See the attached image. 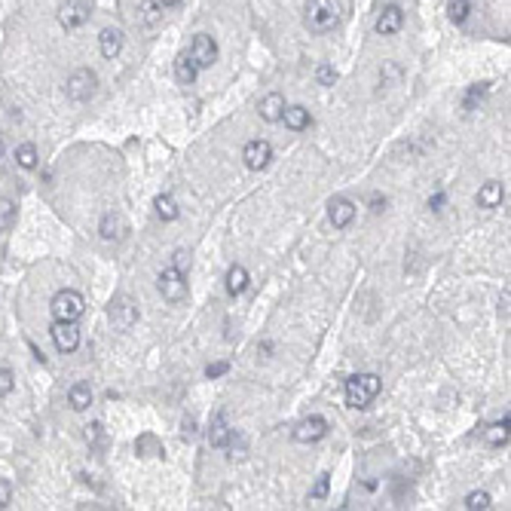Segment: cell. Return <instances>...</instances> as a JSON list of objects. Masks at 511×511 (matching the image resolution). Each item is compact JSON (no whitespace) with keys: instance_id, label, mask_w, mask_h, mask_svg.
<instances>
[{"instance_id":"6da1fadb","label":"cell","mask_w":511,"mask_h":511,"mask_svg":"<svg viewBox=\"0 0 511 511\" xmlns=\"http://www.w3.org/2000/svg\"><path fill=\"white\" fill-rule=\"evenodd\" d=\"M340 4L337 0H310L306 4V28H310L312 34H328L334 28L340 25Z\"/></svg>"},{"instance_id":"7a4b0ae2","label":"cell","mask_w":511,"mask_h":511,"mask_svg":"<svg viewBox=\"0 0 511 511\" xmlns=\"http://www.w3.org/2000/svg\"><path fill=\"white\" fill-rule=\"evenodd\" d=\"M380 389H383V380L377 374H356L346 380V404L361 411V407H368L374 398L380 395Z\"/></svg>"},{"instance_id":"3957f363","label":"cell","mask_w":511,"mask_h":511,"mask_svg":"<svg viewBox=\"0 0 511 511\" xmlns=\"http://www.w3.org/2000/svg\"><path fill=\"white\" fill-rule=\"evenodd\" d=\"M49 310H52V319L80 322L83 312H86V300H83V294H77V291H59L52 297Z\"/></svg>"},{"instance_id":"277c9868","label":"cell","mask_w":511,"mask_h":511,"mask_svg":"<svg viewBox=\"0 0 511 511\" xmlns=\"http://www.w3.org/2000/svg\"><path fill=\"white\" fill-rule=\"evenodd\" d=\"M156 285H160V294L165 297L169 303H181L184 297H187V273L178 266H165L160 278H156Z\"/></svg>"},{"instance_id":"5b68a950","label":"cell","mask_w":511,"mask_h":511,"mask_svg":"<svg viewBox=\"0 0 511 511\" xmlns=\"http://www.w3.org/2000/svg\"><path fill=\"white\" fill-rule=\"evenodd\" d=\"M95 89H98V77H95V71H89V68H77L68 77V86H64L71 101H89L95 95Z\"/></svg>"},{"instance_id":"8992f818","label":"cell","mask_w":511,"mask_h":511,"mask_svg":"<svg viewBox=\"0 0 511 511\" xmlns=\"http://www.w3.org/2000/svg\"><path fill=\"white\" fill-rule=\"evenodd\" d=\"M190 59L196 61V68H211V64L218 61V40L211 34H196L193 37V43H190Z\"/></svg>"},{"instance_id":"52a82bcc","label":"cell","mask_w":511,"mask_h":511,"mask_svg":"<svg viewBox=\"0 0 511 511\" xmlns=\"http://www.w3.org/2000/svg\"><path fill=\"white\" fill-rule=\"evenodd\" d=\"M52 343H55V349L59 352H74L80 346V328H77V322H61V319H55L52 322Z\"/></svg>"},{"instance_id":"ba28073f","label":"cell","mask_w":511,"mask_h":511,"mask_svg":"<svg viewBox=\"0 0 511 511\" xmlns=\"http://www.w3.org/2000/svg\"><path fill=\"white\" fill-rule=\"evenodd\" d=\"M328 435V420L324 416H306L303 423H297L294 429V441L297 444H315Z\"/></svg>"},{"instance_id":"9c48e42d","label":"cell","mask_w":511,"mask_h":511,"mask_svg":"<svg viewBox=\"0 0 511 511\" xmlns=\"http://www.w3.org/2000/svg\"><path fill=\"white\" fill-rule=\"evenodd\" d=\"M59 22L74 31V28H83L89 22V4H83V0H64L59 6Z\"/></svg>"},{"instance_id":"30bf717a","label":"cell","mask_w":511,"mask_h":511,"mask_svg":"<svg viewBox=\"0 0 511 511\" xmlns=\"http://www.w3.org/2000/svg\"><path fill=\"white\" fill-rule=\"evenodd\" d=\"M404 28V9L398 6V4H389V6H383V13L377 16V25H374V31L380 34V37H392V34H398Z\"/></svg>"},{"instance_id":"8fae6325","label":"cell","mask_w":511,"mask_h":511,"mask_svg":"<svg viewBox=\"0 0 511 511\" xmlns=\"http://www.w3.org/2000/svg\"><path fill=\"white\" fill-rule=\"evenodd\" d=\"M242 160H245V165L252 172H260V169H266L269 165V160H273V147H269V141H264V138L248 141L245 151H242Z\"/></svg>"},{"instance_id":"7c38bea8","label":"cell","mask_w":511,"mask_h":511,"mask_svg":"<svg viewBox=\"0 0 511 511\" xmlns=\"http://www.w3.org/2000/svg\"><path fill=\"white\" fill-rule=\"evenodd\" d=\"M356 202L346 199V196H334L328 202V218H331V224L337 227V230H346L352 221H356Z\"/></svg>"},{"instance_id":"4fadbf2b","label":"cell","mask_w":511,"mask_h":511,"mask_svg":"<svg viewBox=\"0 0 511 511\" xmlns=\"http://www.w3.org/2000/svg\"><path fill=\"white\" fill-rule=\"evenodd\" d=\"M123 46H126V31H123V28L107 25L105 31L98 34V49H101L105 59H117V55L123 52Z\"/></svg>"},{"instance_id":"5bb4252c","label":"cell","mask_w":511,"mask_h":511,"mask_svg":"<svg viewBox=\"0 0 511 511\" xmlns=\"http://www.w3.org/2000/svg\"><path fill=\"white\" fill-rule=\"evenodd\" d=\"M138 319V306L129 300V297H117L114 303H110V322L117 324V328H132V322Z\"/></svg>"},{"instance_id":"9a60e30c","label":"cell","mask_w":511,"mask_h":511,"mask_svg":"<svg viewBox=\"0 0 511 511\" xmlns=\"http://www.w3.org/2000/svg\"><path fill=\"white\" fill-rule=\"evenodd\" d=\"M230 435H233V429L227 425V413L218 411L215 416H211V425H208V444L211 447H227Z\"/></svg>"},{"instance_id":"2e32d148","label":"cell","mask_w":511,"mask_h":511,"mask_svg":"<svg viewBox=\"0 0 511 511\" xmlns=\"http://www.w3.org/2000/svg\"><path fill=\"white\" fill-rule=\"evenodd\" d=\"M126 221L119 218V215H114V211H107L105 218H101V227H98V233H101V239H107V242H117V239H123L126 236Z\"/></svg>"},{"instance_id":"e0dca14e","label":"cell","mask_w":511,"mask_h":511,"mask_svg":"<svg viewBox=\"0 0 511 511\" xmlns=\"http://www.w3.org/2000/svg\"><path fill=\"white\" fill-rule=\"evenodd\" d=\"M285 95H278V92H269V95L260 101V117L266 119V123H278L285 114Z\"/></svg>"},{"instance_id":"ac0fdd59","label":"cell","mask_w":511,"mask_h":511,"mask_svg":"<svg viewBox=\"0 0 511 511\" xmlns=\"http://www.w3.org/2000/svg\"><path fill=\"white\" fill-rule=\"evenodd\" d=\"M503 199H505V187L499 181H487L484 187H481V193H478V206L481 208H499L503 206Z\"/></svg>"},{"instance_id":"d6986e66","label":"cell","mask_w":511,"mask_h":511,"mask_svg":"<svg viewBox=\"0 0 511 511\" xmlns=\"http://www.w3.org/2000/svg\"><path fill=\"white\" fill-rule=\"evenodd\" d=\"M282 119H285V126L291 129V132H303V129H310V123H312L310 110H306L303 105H291V107H285Z\"/></svg>"},{"instance_id":"ffe728a7","label":"cell","mask_w":511,"mask_h":511,"mask_svg":"<svg viewBox=\"0 0 511 511\" xmlns=\"http://www.w3.org/2000/svg\"><path fill=\"white\" fill-rule=\"evenodd\" d=\"M196 74H199L196 61H193L187 52L178 55V61H175V77H178L181 86H193V83H196Z\"/></svg>"},{"instance_id":"44dd1931","label":"cell","mask_w":511,"mask_h":511,"mask_svg":"<svg viewBox=\"0 0 511 511\" xmlns=\"http://www.w3.org/2000/svg\"><path fill=\"white\" fill-rule=\"evenodd\" d=\"M245 288H248V269L242 264H233L227 269V291L236 297V294H242Z\"/></svg>"},{"instance_id":"7402d4cb","label":"cell","mask_w":511,"mask_h":511,"mask_svg":"<svg viewBox=\"0 0 511 511\" xmlns=\"http://www.w3.org/2000/svg\"><path fill=\"white\" fill-rule=\"evenodd\" d=\"M68 401H71L74 411H86V407L92 404V389H89V383H74L71 392H68Z\"/></svg>"},{"instance_id":"603a6c76","label":"cell","mask_w":511,"mask_h":511,"mask_svg":"<svg viewBox=\"0 0 511 511\" xmlns=\"http://www.w3.org/2000/svg\"><path fill=\"white\" fill-rule=\"evenodd\" d=\"M153 208H156V215H160V221H175L178 218V202H175L169 193H160L153 202Z\"/></svg>"},{"instance_id":"cb8c5ba5","label":"cell","mask_w":511,"mask_h":511,"mask_svg":"<svg viewBox=\"0 0 511 511\" xmlns=\"http://www.w3.org/2000/svg\"><path fill=\"white\" fill-rule=\"evenodd\" d=\"M508 416L505 420H499V423H493L490 429L484 432V438H487V444H493V447H503V444H508Z\"/></svg>"},{"instance_id":"d4e9b609","label":"cell","mask_w":511,"mask_h":511,"mask_svg":"<svg viewBox=\"0 0 511 511\" xmlns=\"http://www.w3.org/2000/svg\"><path fill=\"white\" fill-rule=\"evenodd\" d=\"M16 227V202L0 196V233H9Z\"/></svg>"},{"instance_id":"484cf974","label":"cell","mask_w":511,"mask_h":511,"mask_svg":"<svg viewBox=\"0 0 511 511\" xmlns=\"http://www.w3.org/2000/svg\"><path fill=\"white\" fill-rule=\"evenodd\" d=\"M16 163L22 165V169H37V163H40V156H37V147H34V144H18V147H16Z\"/></svg>"},{"instance_id":"4316f807","label":"cell","mask_w":511,"mask_h":511,"mask_svg":"<svg viewBox=\"0 0 511 511\" xmlns=\"http://www.w3.org/2000/svg\"><path fill=\"white\" fill-rule=\"evenodd\" d=\"M487 89H490L487 83H475V86H469L466 98H462V107H466V110H475V107L481 105V101L487 98Z\"/></svg>"},{"instance_id":"83f0119b","label":"cell","mask_w":511,"mask_h":511,"mask_svg":"<svg viewBox=\"0 0 511 511\" xmlns=\"http://www.w3.org/2000/svg\"><path fill=\"white\" fill-rule=\"evenodd\" d=\"M469 13H471L469 0H450V4H447V16H450L453 25H462V22L469 18Z\"/></svg>"},{"instance_id":"f1b7e54d","label":"cell","mask_w":511,"mask_h":511,"mask_svg":"<svg viewBox=\"0 0 511 511\" xmlns=\"http://www.w3.org/2000/svg\"><path fill=\"white\" fill-rule=\"evenodd\" d=\"M466 508L469 511H487L490 508V493H484V490H471V493L466 496Z\"/></svg>"},{"instance_id":"f546056e","label":"cell","mask_w":511,"mask_h":511,"mask_svg":"<svg viewBox=\"0 0 511 511\" xmlns=\"http://www.w3.org/2000/svg\"><path fill=\"white\" fill-rule=\"evenodd\" d=\"M141 16H144V25L153 28L156 22H160V16H163V6L153 4V0H144V4H141Z\"/></svg>"},{"instance_id":"4dcf8cb0","label":"cell","mask_w":511,"mask_h":511,"mask_svg":"<svg viewBox=\"0 0 511 511\" xmlns=\"http://www.w3.org/2000/svg\"><path fill=\"white\" fill-rule=\"evenodd\" d=\"M315 80H319L322 86H334V83H337V71H334L331 64H319V71H315Z\"/></svg>"},{"instance_id":"1f68e13d","label":"cell","mask_w":511,"mask_h":511,"mask_svg":"<svg viewBox=\"0 0 511 511\" xmlns=\"http://www.w3.org/2000/svg\"><path fill=\"white\" fill-rule=\"evenodd\" d=\"M328 490H331V478H328V475H319L315 487L310 490V499H324V496H328Z\"/></svg>"},{"instance_id":"d6a6232c","label":"cell","mask_w":511,"mask_h":511,"mask_svg":"<svg viewBox=\"0 0 511 511\" xmlns=\"http://www.w3.org/2000/svg\"><path fill=\"white\" fill-rule=\"evenodd\" d=\"M13 386H16V377H13V370L0 368V395H9V392H13Z\"/></svg>"},{"instance_id":"836d02e7","label":"cell","mask_w":511,"mask_h":511,"mask_svg":"<svg viewBox=\"0 0 511 511\" xmlns=\"http://www.w3.org/2000/svg\"><path fill=\"white\" fill-rule=\"evenodd\" d=\"M9 503H13V484L0 481V508H9Z\"/></svg>"},{"instance_id":"e575fe53","label":"cell","mask_w":511,"mask_h":511,"mask_svg":"<svg viewBox=\"0 0 511 511\" xmlns=\"http://www.w3.org/2000/svg\"><path fill=\"white\" fill-rule=\"evenodd\" d=\"M227 370H230L227 361H215V365H208V368H206V377H208V380H215V377H224Z\"/></svg>"},{"instance_id":"d590c367","label":"cell","mask_w":511,"mask_h":511,"mask_svg":"<svg viewBox=\"0 0 511 511\" xmlns=\"http://www.w3.org/2000/svg\"><path fill=\"white\" fill-rule=\"evenodd\" d=\"M172 266H178V269H184V273H187V266H190V257L184 254V252H175V260H172Z\"/></svg>"},{"instance_id":"8d00e7d4","label":"cell","mask_w":511,"mask_h":511,"mask_svg":"<svg viewBox=\"0 0 511 511\" xmlns=\"http://www.w3.org/2000/svg\"><path fill=\"white\" fill-rule=\"evenodd\" d=\"M429 208H432V211H441V208H444V193H435V196L429 199Z\"/></svg>"},{"instance_id":"74e56055","label":"cell","mask_w":511,"mask_h":511,"mask_svg":"<svg viewBox=\"0 0 511 511\" xmlns=\"http://www.w3.org/2000/svg\"><path fill=\"white\" fill-rule=\"evenodd\" d=\"M370 208H374V211H383V208H386V199L374 193V196H370Z\"/></svg>"},{"instance_id":"f35d334b","label":"cell","mask_w":511,"mask_h":511,"mask_svg":"<svg viewBox=\"0 0 511 511\" xmlns=\"http://www.w3.org/2000/svg\"><path fill=\"white\" fill-rule=\"evenodd\" d=\"M156 4H160V6L165 9V6H178V4H181V0H156Z\"/></svg>"},{"instance_id":"ab89813d","label":"cell","mask_w":511,"mask_h":511,"mask_svg":"<svg viewBox=\"0 0 511 511\" xmlns=\"http://www.w3.org/2000/svg\"><path fill=\"white\" fill-rule=\"evenodd\" d=\"M499 306H503V312H505V315H508V291H505V294H503V300H499Z\"/></svg>"},{"instance_id":"60d3db41","label":"cell","mask_w":511,"mask_h":511,"mask_svg":"<svg viewBox=\"0 0 511 511\" xmlns=\"http://www.w3.org/2000/svg\"><path fill=\"white\" fill-rule=\"evenodd\" d=\"M4 153H6V138L0 135V156H4Z\"/></svg>"}]
</instances>
